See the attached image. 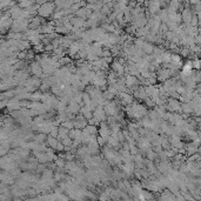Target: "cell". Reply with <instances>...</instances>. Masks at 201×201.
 Instances as JSON below:
<instances>
[{"instance_id": "f546056e", "label": "cell", "mask_w": 201, "mask_h": 201, "mask_svg": "<svg viewBox=\"0 0 201 201\" xmlns=\"http://www.w3.org/2000/svg\"><path fill=\"white\" fill-rule=\"evenodd\" d=\"M104 98H105L107 101H111V100H114L115 95H114L113 93H111L108 89H105L104 91Z\"/></svg>"}, {"instance_id": "4dcf8cb0", "label": "cell", "mask_w": 201, "mask_h": 201, "mask_svg": "<svg viewBox=\"0 0 201 201\" xmlns=\"http://www.w3.org/2000/svg\"><path fill=\"white\" fill-rule=\"evenodd\" d=\"M62 126H65L66 128H68V130H72V128H74V123H73V120L72 119H67L66 121H64V123H61Z\"/></svg>"}, {"instance_id": "60d3db41", "label": "cell", "mask_w": 201, "mask_h": 201, "mask_svg": "<svg viewBox=\"0 0 201 201\" xmlns=\"http://www.w3.org/2000/svg\"><path fill=\"white\" fill-rule=\"evenodd\" d=\"M198 26L201 27V18H199V24H198Z\"/></svg>"}, {"instance_id": "3957f363", "label": "cell", "mask_w": 201, "mask_h": 201, "mask_svg": "<svg viewBox=\"0 0 201 201\" xmlns=\"http://www.w3.org/2000/svg\"><path fill=\"white\" fill-rule=\"evenodd\" d=\"M137 146L139 147L140 152H146V151H148L149 148H152V142L149 141L146 137H144V135H141L139 139L137 140Z\"/></svg>"}, {"instance_id": "ee69618b", "label": "cell", "mask_w": 201, "mask_h": 201, "mask_svg": "<svg viewBox=\"0 0 201 201\" xmlns=\"http://www.w3.org/2000/svg\"><path fill=\"white\" fill-rule=\"evenodd\" d=\"M113 1H118V0H113Z\"/></svg>"}, {"instance_id": "8fae6325", "label": "cell", "mask_w": 201, "mask_h": 201, "mask_svg": "<svg viewBox=\"0 0 201 201\" xmlns=\"http://www.w3.org/2000/svg\"><path fill=\"white\" fill-rule=\"evenodd\" d=\"M169 77H171V71L169 70H167V68H160V70L158 71L157 73L158 81L165 82L167 79H169Z\"/></svg>"}, {"instance_id": "74e56055", "label": "cell", "mask_w": 201, "mask_h": 201, "mask_svg": "<svg viewBox=\"0 0 201 201\" xmlns=\"http://www.w3.org/2000/svg\"><path fill=\"white\" fill-rule=\"evenodd\" d=\"M50 135H52L54 138H58L59 137V127H54L50 133Z\"/></svg>"}, {"instance_id": "ba28073f", "label": "cell", "mask_w": 201, "mask_h": 201, "mask_svg": "<svg viewBox=\"0 0 201 201\" xmlns=\"http://www.w3.org/2000/svg\"><path fill=\"white\" fill-rule=\"evenodd\" d=\"M111 70H113L114 72H116L119 77H121V75H123V74L126 73V71H125V65H123V62L119 61L118 59L114 60V61L111 64Z\"/></svg>"}, {"instance_id": "f1b7e54d", "label": "cell", "mask_w": 201, "mask_h": 201, "mask_svg": "<svg viewBox=\"0 0 201 201\" xmlns=\"http://www.w3.org/2000/svg\"><path fill=\"white\" fill-rule=\"evenodd\" d=\"M46 168H47V164H40V162H39L36 169H35V173H36V174H41Z\"/></svg>"}, {"instance_id": "8992f818", "label": "cell", "mask_w": 201, "mask_h": 201, "mask_svg": "<svg viewBox=\"0 0 201 201\" xmlns=\"http://www.w3.org/2000/svg\"><path fill=\"white\" fill-rule=\"evenodd\" d=\"M29 68H31V73L33 74V75H36V77H43L44 75V70H43V66L39 64V62L36 61H32L29 64Z\"/></svg>"}, {"instance_id": "603a6c76", "label": "cell", "mask_w": 201, "mask_h": 201, "mask_svg": "<svg viewBox=\"0 0 201 201\" xmlns=\"http://www.w3.org/2000/svg\"><path fill=\"white\" fill-rule=\"evenodd\" d=\"M41 178H44V179H52V178H54V171L47 167L44 172L41 173Z\"/></svg>"}, {"instance_id": "52a82bcc", "label": "cell", "mask_w": 201, "mask_h": 201, "mask_svg": "<svg viewBox=\"0 0 201 201\" xmlns=\"http://www.w3.org/2000/svg\"><path fill=\"white\" fill-rule=\"evenodd\" d=\"M93 116L101 123V121H106V120H107V116H108V115L106 114L104 106H98L93 111Z\"/></svg>"}, {"instance_id": "4316f807", "label": "cell", "mask_w": 201, "mask_h": 201, "mask_svg": "<svg viewBox=\"0 0 201 201\" xmlns=\"http://www.w3.org/2000/svg\"><path fill=\"white\" fill-rule=\"evenodd\" d=\"M18 5H19L21 9H28V7H31L33 4H32L29 0H19V1H18Z\"/></svg>"}, {"instance_id": "44dd1931", "label": "cell", "mask_w": 201, "mask_h": 201, "mask_svg": "<svg viewBox=\"0 0 201 201\" xmlns=\"http://www.w3.org/2000/svg\"><path fill=\"white\" fill-rule=\"evenodd\" d=\"M43 94H44V92H41L40 89L33 92V93H32V96H31V101H41Z\"/></svg>"}, {"instance_id": "ab89813d", "label": "cell", "mask_w": 201, "mask_h": 201, "mask_svg": "<svg viewBox=\"0 0 201 201\" xmlns=\"http://www.w3.org/2000/svg\"><path fill=\"white\" fill-rule=\"evenodd\" d=\"M137 1H138V4H144L146 0H137Z\"/></svg>"}, {"instance_id": "30bf717a", "label": "cell", "mask_w": 201, "mask_h": 201, "mask_svg": "<svg viewBox=\"0 0 201 201\" xmlns=\"http://www.w3.org/2000/svg\"><path fill=\"white\" fill-rule=\"evenodd\" d=\"M125 77H126V86H127V87L133 88V87H135V86H140V81L138 77L132 75V74H128V73H126Z\"/></svg>"}, {"instance_id": "7402d4cb", "label": "cell", "mask_w": 201, "mask_h": 201, "mask_svg": "<svg viewBox=\"0 0 201 201\" xmlns=\"http://www.w3.org/2000/svg\"><path fill=\"white\" fill-rule=\"evenodd\" d=\"M84 130L87 132V133H89V134H92V135H96V134H98V131H99V128H98L96 126H94V125H89V123H88Z\"/></svg>"}, {"instance_id": "b9f144b4", "label": "cell", "mask_w": 201, "mask_h": 201, "mask_svg": "<svg viewBox=\"0 0 201 201\" xmlns=\"http://www.w3.org/2000/svg\"><path fill=\"white\" fill-rule=\"evenodd\" d=\"M50 1H55V0H50Z\"/></svg>"}, {"instance_id": "f35d334b", "label": "cell", "mask_w": 201, "mask_h": 201, "mask_svg": "<svg viewBox=\"0 0 201 201\" xmlns=\"http://www.w3.org/2000/svg\"><path fill=\"white\" fill-rule=\"evenodd\" d=\"M88 123H89V125H94V126H99V125H100V121L93 116V118H91V119L88 120Z\"/></svg>"}, {"instance_id": "484cf974", "label": "cell", "mask_w": 201, "mask_h": 201, "mask_svg": "<svg viewBox=\"0 0 201 201\" xmlns=\"http://www.w3.org/2000/svg\"><path fill=\"white\" fill-rule=\"evenodd\" d=\"M73 100H75L78 104L82 106V101H84V96H82V92H75L74 95H73Z\"/></svg>"}, {"instance_id": "7a4b0ae2", "label": "cell", "mask_w": 201, "mask_h": 201, "mask_svg": "<svg viewBox=\"0 0 201 201\" xmlns=\"http://www.w3.org/2000/svg\"><path fill=\"white\" fill-rule=\"evenodd\" d=\"M104 108H105L106 114H107V115H112V116H116L118 114L121 112L120 106L115 102V100L107 101L105 105H104Z\"/></svg>"}, {"instance_id": "ffe728a7", "label": "cell", "mask_w": 201, "mask_h": 201, "mask_svg": "<svg viewBox=\"0 0 201 201\" xmlns=\"http://www.w3.org/2000/svg\"><path fill=\"white\" fill-rule=\"evenodd\" d=\"M154 48L155 47L152 45V43H148V41H145V44L142 46V50H144V52L146 53V54H153Z\"/></svg>"}, {"instance_id": "4fadbf2b", "label": "cell", "mask_w": 201, "mask_h": 201, "mask_svg": "<svg viewBox=\"0 0 201 201\" xmlns=\"http://www.w3.org/2000/svg\"><path fill=\"white\" fill-rule=\"evenodd\" d=\"M68 135L73 140H80L82 142V130H80V128H72Z\"/></svg>"}, {"instance_id": "6da1fadb", "label": "cell", "mask_w": 201, "mask_h": 201, "mask_svg": "<svg viewBox=\"0 0 201 201\" xmlns=\"http://www.w3.org/2000/svg\"><path fill=\"white\" fill-rule=\"evenodd\" d=\"M57 6H55V2L54 1H47L46 4L40 5V7L38 9V14L40 17L45 18V19H48V18H52L53 13L55 12Z\"/></svg>"}, {"instance_id": "d590c367", "label": "cell", "mask_w": 201, "mask_h": 201, "mask_svg": "<svg viewBox=\"0 0 201 201\" xmlns=\"http://www.w3.org/2000/svg\"><path fill=\"white\" fill-rule=\"evenodd\" d=\"M57 152L59 153V152H65V145L62 144L61 140H59V142H58V146H57Z\"/></svg>"}, {"instance_id": "7c38bea8", "label": "cell", "mask_w": 201, "mask_h": 201, "mask_svg": "<svg viewBox=\"0 0 201 201\" xmlns=\"http://www.w3.org/2000/svg\"><path fill=\"white\" fill-rule=\"evenodd\" d=\"M9 12V14H11V17L13 18L14 20L16 19H19V18L23 17V12H24V9H21L19 5H16V6H13V7H11L9 9H7Z\"/></svg>"}, {"instance_id": "836d02e7", "label": "cell", "mask_w": 201, "mask_h": 201, "mask_svg": "<svg viewBox=\"0 0 201 201\" xmlns=\"http://www.w3.org/2000/svg\"><path fill=\"white\" fill-rule=\"evenodd\" d=\"M61 141H62V144H64L65 146H70V147L72 146V144H73V139L71 138L70 135H67L66 138H64Z\"/></svg>"}, {"instance_id": "5bb4252c", "label": "cell", "mask_w": 201, "mask_h": 201, "mask_svg": "<svg viewBox=\"0 0 201 201\" xmlns=\"http://www.w3.org/2000/svg\"><path fill=\"white\" fill-rule=\"evenodd\" d=\"M181 16H182V20H184L185 24H186V25H189L193 18L192 11L189 9H185L184 11H182V13H181Z\"/></svg>"}, {"instance_id": "83f0119b", "label": "cell", "mask_w": 201, "mask_h": 201, "mask_svg": "<svg viewBox=\"0 0 201 201\" xmlns=\"http://www.w3.org/2000/svg\"><path fill=\"white\" fill-rule=\"evenodd\" d=\"M55 164H57V166L59 167V168H65V166H66V162H67V160L66 159H62V158H57L55 160Z\"/></svg>"}, {"instance_id": "1f68e13d", "label": "cell", "mask_w": 201, "mask_h": 201, "mask_svg": "<svg viewBox=\"0 0 201 201\" xmlns=\"http://www.w3.org/2000/svg\"><path fill=\"white\" fill-rule=\"evenodd\" d=\"M100 12H101V13H102V14H105V16H107V17H108V16H109V14H111V13H112V9H109V7H108V6H107V5H104V6H102V7H101V9H100Z\"/></svg>"}, {"instance_id": "e0dca14e", "label": "cell", "mask_w": 201, "mask_h": 201, "mask_svg": "<svg viewBox=\"0 0 201 201\" xmlns=\"http://www.w3.org/2000/svg\"><path fill=\"white\" fill-rule=\"evenodd\" d=\"M47 145H48V147H52L53 149H55L57 151V146H58V142H59V139L58 138H54L52 135H50L48 134V137H47Z\"/></svg>"}, {"instance_id": "cb8c5ba5", "label": "cell", "mask_w": 201, "mask_h": 201, "mask_svg": "<svg viewBox=\"0 0 201 201\" xmlns=\"http://www.w3.org/2000/svg\"><path fill=\"white\" fill-rule=\"evenodd\" d=\"M47 137H48V134H45V133L39 132V133L35 134L34 140L38 141V142H46V141H47Z\"/></svg>"}, {"instance_id": "277c9868", "label": "cell", "mask_w": 201, "mask_h": 201, "mask_svg": "<svg viewBox=\"0 0 201 201\" xmlns=\"http://www.w3.org/2000/svg\"><path fill=\"white\" fill-rule=\"evenodd\" d=\"M118 98L120 99V102L121 105L123 106H127V105H131L132 102L134 101V95L132 93H128V92H120Z\"/></svg>"}, {"instance_id": "8d00e7d4", "label": "cell", "mask_w": 201, "mask_h": 201, "mask_svg": "<svg viewBox=\"0 0 201 201\" xmlns=\"http://www.w3.org/2000/svg\"><path fill=\"white\" fill-rule=\"evenodd\" d=\"M9 151L11 148H6V147H0V155L1 157H5V155H7L9 153Z\"/></svg>"}, {"instance_id": "d6a6232c", "label": "cell", "mask_w": 201, "mask_h": 201, "mask_svg": "<svg viewBox=\"0 0 201 201\" xmlns=\"http://www.w3.org/2000/svg\"><path fill=\"white\" fill-rule=\"evenodd\" d=\"M98 144L100 145V147H104L106 144H107V138H104V137H101V135H99L98 134Z\"/></svg>"}, {"instance_id": "7bdbcfd3", "label": "cell", "mask_w": 201, "mask_h": 201, "mask_svg": "<svg viewBox=\"0 0 201 201\" xmlns=\"http://www.w3.org/2000/svg\"><path fill=\"white\" fill-rule=\"evenodd\" d=\"M127 1H128V2H130V1H131V0H127Z\"/></svg>"}, {"instance_id": "2e32d148", "label": "cell", "mask_w": 201, "mask_h": 201, "mask_svg": "<svg viewBox=\"0 0 201 201\" xmlns=\"http://www.w3.org/2000/svg\"><path fill=\"white\" fill-rule=\"evenodd\" d=\"M133 161H134V164H135V167L137 168H144L145 166V159L141 157V154H137V155H134L133 158Z\"/></svg>"}, {"instance_id": "9c48e42d", "label": "cell", "mask_w": 201, "mask_h": 201, "mask_svg": "<svg viewBox=\"0 0 201 201\" xmlns=\"http://www.w3.org/2000/svg\"><path fill=\"white\" fill-rule=\"evenodd\" d=\"M80 109H81V105L78 104L75 100L72 99L68 102V105H67L66 112H67V114H78L80 112Z\"/></svg>"}, {"instance_id": "d4e9b609", "label": "cell", "mask_w": 201, "mask_h": 201, "mask_svg": "<svg viewBox=\"0 0 201 201\" xmlns=\"http://www.w3.org/2000/svg\"><path fill=\"white\" fill-rule=\"evenodd\" d=\"M55 32L60 35H67L70 33V31L66 28L65 25H62V26H55Z\"/></svg>"}, {"instance_id": "d6986e66", "label": "cell", "mask_w": 201, "mask_h": 201, "mask_svg": "<svg viewBox=\"0 0 201 201\" xmlns=\"http://www.w3.org/2000/svg\"><path fill=\"white\" fill-rule=\"evenodd\" d=\"M75 16L80 18H84V19H88V9L87 7H80V9L75 12Z\"/></svg>"}, {"instance_id": "e575fe53", "label": "cell", "mask_w": 201, "mask_h": 201, "mask_svg": "<svg viewBox=\"0 0 201 201\" xmlns=\"http://www.w3.org/2000/svg\"><path fill=\"white\" fill-rule=\"evenodd\" d=\"M111 55H113V54H112V51H111V48H106V47H104V50H102V58L111 57Z\"/></svg>"}, {"instance_id": "5b68a950", "label": "cell", "mask_w": 201, "mask_h": 201, "mask_svg": "<svg viewBox=\"0 0 201 201\" xmlns=\"http://www.w3.org/2000/svg\"><path fill=\"white\" fill-rule=\"evenodd\" d=\"M98 134L104 137V138H109L111 137V127L107 121H101L100 125H99V131H98Z\"/></svg>"}, {"instance_id": "ac0fdd59", "label": "cell", "mask_w": 201, "mask_h": 201, "mask_svg": "<svg viewBox=\"0 0 201 201\" xmlns=\"http://www.w3.org/2000/svg\"><path fill=\"white\" fill-rule=\"evenodd\" d=\"M68 134H70V130H68V128H66L65 126L60 125V126H59V137H58V139L62 140L64 138H66Z\"/></svg>"}, {"instance_id": "9a60e30c", "label": "cell", "mask_w": 201, "mask_h": 201, "mask_svg": "<svg viewBox=\"0 0 201 201\" xmlns=\"http://www.w3.org/2000/svg\"><path fill=\"white\" fill-rule=\"evenodd\" d=\"M80 113L82 114L87 120H89L91 118H93V111L89 108V106H81V109H80Z\"/></svg>"}]
</instances>
